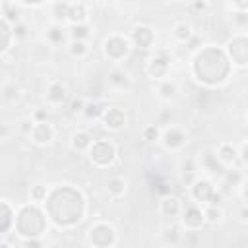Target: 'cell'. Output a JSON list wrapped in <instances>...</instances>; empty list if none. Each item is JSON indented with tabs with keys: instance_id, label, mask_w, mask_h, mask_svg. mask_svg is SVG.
Listing matches in <instances>:
<instances>
[{
	"instance_id": "1",
	"label": "cell",
	"mask_w": 248,
	"mask_h": 248,
	"mask_svg": "<svg viewBox=\"0 0 248 248\" xmlns=\"http://www.w3.org/2000/svg\"><path fill=\"white\" fill-rule=\"evenodd\" d=\"M87 35V27H74V37H85Z\"/></svg>"
}]
</instances>
